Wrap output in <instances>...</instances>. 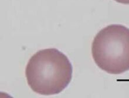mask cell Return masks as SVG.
Masks as SVG:
<instances>
[{
	"label": "cell",
	"mask_w": 129,
	"mask_h": 98,
	"mask_svg": "<svg viewBox=\"0 0 129 98\" xmlns=\"http://www.w3.org/2000/svg\"><path fill=\"white\" fill-rule=\"evenodd\" d=\"M72 66L67 56L55 48L38 51L26 67L25 75L31 89L42 95H56L68 86Z\"/></svg>",
	"instance_id": "1"
},
{
	"label": "cell",
	"mask_w": 129,
	"mask_h": 98,
	"mask_svg": "<svg viewBox=\"0 0 129 98\" xmlns=\"http://www.w3.org/2000/svg\"><path fill=\"white\" fill-rule=\"evenodd\" d=\"M117 3L124 4H129V0H115Z\"/></svg>",
	"instance_id": "3"
},
{
	"label": "cell",
	"mask_w": 129,
	"mask_h": 98,
	"mask_svg": "<svg viewBox=\"0 0 129 98\" xmlns=\"http://www.w3.org/2000/svg\"><path fill=\"white\" fill-rule=\"evenodd\" d=\"M93 58L102 70L120 74L129 70V28L119 24L104 28L92 45Z\"/></svg>",
	"instance_id": "2"
}]
</instances>
